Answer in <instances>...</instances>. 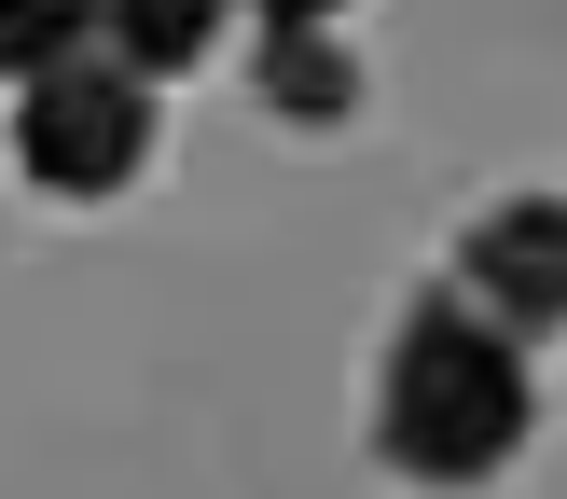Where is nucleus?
<instances>
[{
	"label": "nucleus",
	"instance_id": "1",
	"mask_svg": "<svg viewBox=\"0 0 567 499\" xmlns=\"http://www.w3.org/2000/svg\"><path fill=\"white\" fill-rule=\"evenodd\" d=\"M526 430H540L526 333H498L457 277H430L374 360V458L402 486H498L526 458Z\"/></svg>",
	"mask_w": 567,
	"mask_h": 499
},
{
	"label": "nucleus",
	"instance_id": "3",
	"mask_svg": "<svg viewBox=\"0 0 567 499\" xmlns=\"http://www.w3.org/2000/svg\"><path fill=\"white\" fill-rule=\"evenodd\" d=\"M457 292L485 305L498 333H567V194H498L485 222L457 236Z\"/></svg>",
	"mask_w": 567,
	"mask_h": 499
},
{
	"label": "nucleus",
	"instance_id": "5",
	"mask_svg": "<svg viewBox=\"0 0 567 499\" xmlns=\"http://www.w3.org/2000/svg\"><path fill=\"white\" fill-rule=\"evenodd\" d=\"M221 14H236V0H111V55H125L138 83H181V70L221 55Z\"/></svg>",
	"mask_w": 567,
	"mask_h": 499
},
{
	"label": "nucleus",
	"instance_id": "2",
	"mask_svg": "<svg viewBox=\"0 0 567 499\" xmlns=\"http://www.w3.org/2000/svg\"><path fill=\"white\" fill-rule=\"evenodd\" d=\"M153 98L166 83H138L125 55H70L55 83L14 98V166L42 194H70V208H97V194H125L153 166Z\"/></svg>",
	"mask_w": 567,
	"mask_h": 499
},
{
	"label": "nucleus",
	"instance_id": "4",
	"mask_svg": "<svg viewBox=\"0 0 567 499\" xmlns=\"http://www.w3.org/2000/svg\"><path fill=\"white\" fill-rule=\"evenodd\" d=\"M249 98H264L277 125H347V111H360V55L332 42V28H264Z\"/></svg>",
	"mask_w": 567,
	"mask_h": 499
},
{
	"label": "nucleus",
	"instance_id": "6",
	"mask_svg": "<svg viewBox=\"0 0 567 499\" xmlns=\"http://www.w3.org/2000/svg\"><path fill=\"white\" fill-rule=\"evenodd\" d=\"M70 55H111V0H0V83H55Z\"/></svg>",
	"mask_w": 567,
	"mask_h": 499
},
{
	"label": "nucleus",
	"instance_id": "7",
	"mask_svg": "<svg viewBox=\"0 0 567 499\" xmlns=\"http://www.w3.org/2000/svg\"><path fill=\"white\" fill-rule=\"evenodd\" d=\"M249 14H264V28H332L347 0H249Z\"/></svg>",
	"mask_w": 567,
	"mask_h": 499
}]
</instances>
